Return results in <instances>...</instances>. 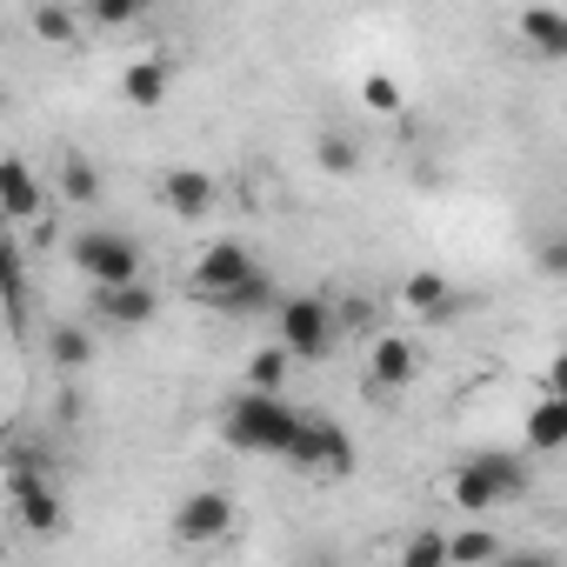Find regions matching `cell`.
<instances>
[{
    "instance_id": "19",
    "label": "cell",
    "mask_w": 567,
    "mask_h": 567,
    "mask_svg": "<svg viewBox=\"0 0 567 567\" xmlns=\"http://www.w3.org/2000/svg\"><path fill=\"white\" fill-rule=\"evenodd\" d=\"M267 308H280V301H274V280H267V267H260V274H247L240 288L220 301V315H267Z\"/></svg>"
},
{
    "instance_id": "18",
    "label": "cell",
    "mask_w": 567,
    "mask_h": 567,
    "mask_svg": "<svg viewBox=\"0 0 567 567\" xmlns=\"http://www.w3.org/2000/svg\"><path fill=\"white\" fill-rule=\"evenodd\" d=\"M0 308H8V315H28V274H21V254H14L8 234H0Z\"/></svg>"
},
{
    "instance_id": "15",
    "label": "cell",
    "mask_w": 567,
    "mask_h": 567,
    "mask_svg": "<svg viewBox=\"0 0 567 567\" xmlns=\"http://www.w3.org/2000/svg\"><path fill=\"white\" fill-rule=\"evenodd\" d=\"M560 441H567V401H560V394H547V401L527 414V447H534V454H554Z\"/></svg>"
},
{
    "instance_id": "28",
    "label": "cell",
    "mask_w": 567,
    "mask_h": 567,
    "mask_svg": "<svg viewBox=\"0 0 567 567\" xmlns=\"http://www.w3.org/2000/svg\"><path fill=\"white\" fill-rule=\"evenodd\" d=\"M368 101H374V107H394L401 94H394V81H368Z\"/></svg>"
},
{
    "instance_id": "3",
    "label": "cell",
    "mask_w": 567,
    "mask_h": 567,
    "mask_svg": "<svg viewBox=\"0 0 567 567\" xmlns=\"http://www.w3.org/2000/svg\"><path fill=\"white\" fill-rule=\"evenodd\" d=\"M74 267L94 280L101 295H107V288H134V280H141V247H134V234H121V227H87V234L74 240Z\"/></svg>"
},
{
    "instance_id": "17",
    "label": "cell",
    "mask_w": 567,
    "mask_h": 567,
    "mask_svg": "<svg viewBox=\"0 0 567 567\" xmlns=\"http://www.w3.org/2000/svg\"><path fill=\"white\" fill-rule=\"evenodd\" d=\"M501 540L487 527H467V534H447V567H494Z\"/></svg>"
},
{
    "instance_id": "1",
    "label": "cell",
    "mask_w": 567,
    "mask_h": 567,
    "mask_svg": "<svg viewBox=\"0 0 567 567\" xmlns=\"http://www.w3.org/2000/svg\"><path fill=\"white\" fill-rule=\"evenodd\" d=\"M295 427H301V414L280 401V394H240V401L227 408V421H220L227 447H240V454H274V461L288 454Z\"/></svg>"
},
{
    "instance_id": "12",
    "label": "cell",
    "mask_w": 567,
    "mask_h": 567,
    "mask_svg": "<svg viewBox=\"0 0 567 567\" xmlns=\"http://www.w3.org/2000/svg\"><path fill=\"white\" fill-rule=\"evenodd\" d=\"M401 301H408L414 315H427V321H441V315L454 308V288H447V274H434V267H421V274H408V288H401Z\"/></svg>"
},
{
    "instance_id": "7",
    "label": "cell",
    "mask_w": 567,
    "mask_h": 567,
    "mask_svg": "<svg viewBox=\"0 0 567 567\" xmlns=\"http://www.w3.org/2000/svg\"><path fill=\"white\" fill-rule=\"evenodd\" d=\"M247 274H260V260H254V254H247L240 240H214V247H207V254L194 260V295L220 308V301H227V295L240 288V280H247Z\"/></svg>"
},
{
    "instance_id": "25",
    "label": "cell",
    "mask_w": 567,
    "mask_h": 567,
    "mask_svg": "<svg viewBox=\"0 0 567 567\" xmlns=\"http://www.w3.org/2000/svg\"><path fill=\"white\" fill-rule=\"evenodd\" d=\"M34 34L41 41H74V14L68 8H34Z\"/></svg>"
},
{
    "instance_id": "16",
    "label": "cell",
    "mask_w": 567,
    "mask_h": 567,
    "mask_svg": "<svg viewBox=\"0 0 567 567\" xmlns=\"http://www.w3.org/2000/svg\"><path fill=\"white\" fill-rule=\"evenodd\" d=\"M374 381H381V388H408V381H414V348H408L401 334H381V341H374Z\"/></svg>"
},
{
    "instance_id": "24",
    "label": "cell",
    "mask_w": 567,
    "mask_h": 567,
    "mask_svg": "<svg viewBox=\"0 0 567 567\" xmlns=\"http://www.w3.org/2000/svg\"><path fill=\"white\" fill-rule=\"evenodd\" d=\"M321 167H328V174H354V167H361V147H354L348 134H321Z\"/></svg>"
},
{
    "instance_id": "30",
    "label": "cell",
    "mask_w": 567,
    "mask_h": 567,
    "mask_svg": "<svg viewBox=\"0 0 567 567\" xmlns=\"http://www.w3.org/2000/svg\"><path fill=\"white\" fill-rule=\"evenodd\" d=\"M315 567H334V560H315Z\"/></svg>"
},
{
    "instance_id": "10",
    "label": "cell",
    "mask_w": 567,
    "mask_h": 567,
    "mask_svg": "<svg viewBox=\"0 0 567 567\" xmlns=\"http://www.w3.org/2000/svg\"><path fill=\"white\" fill-rule=\"evenodd\" d=\"M94 315H101L107 328H147V321L161 315V301H154L147 280H134V288H107V295L94 301Z\"/></svg>"
},
{
    "instance_id": "6",
    "label": "cell",
    "mask_w": 567,
    "mask_h": 567,
    "mask_svg": "<svg viewBox=\"0 0 567 567\" xmlns=\"http://www.w3.org/2000/svg\"><path fill=\"white\" fill-rule=\"evenodd\" d=\"M227 534H234V501H227L220 487H194V494L174 507V540L214 547V540H227Z\"/></svg>"
},
{
    "instance_id": "8",
    "label": "cell",
    "mask_w": 567,
    "mask_h": 567,
    "mask_svg": "<svg viewBox=\"0 0 567 567\" xmlns=\"http://www.w3.org/2000/svg\"><path fill=\"white\" fill-rule=\"evenodd\" d=\"M8 494H14V514H21L34 534H61V494H54L34 467H14V474H8Z\"/></svg>"
},
{
    "instance_id": "21",
    "label": "cell",
    "mask_w": 567,
    "mask_h": 567,
    "mask_svg": "<svg viewBox=\"0 0 567 567\" xmlns=\"http://www.w3.org/2000/svg\"><path fill=\"white\" fill-rule=\"evenodd\" d=\"M280 381H288V354L280 348H260L247 361V394H280Z\"/></svg>"
},
{
    "instance_id": "5",
    "label": "cell",
    "mask_w": 567,
    "mask_h": 567,
    "mask_svg": "<svg viewBox=\"0 0 567 567\" xmlns=\"http://www.w3.org/2000/svg\"><path fill=\"white\" fill-rule=\"evenodd\" d=\"M274 315H280V354H288V361H321V354L334 348V334H341L334 308H328V301H315V295L280 301Z\"/></svg>"
},
{
    "instance_id": "4",
    "label": "cell",
    "mask_w": 567,
    "mask_h": 567,
    "mask_svg": "<svg viewBox=\"0 0 567 567\" xmlns=\"http://www.w3.org/2000/svg\"><path fill=\"white\" fill-rule=\"evenodd\" d=\"M280 461H295L301 474H354V441H348L341 421L301 414V427H295V441H288V454H280Z\"/></svg>"
},
{
    "instance_id": "27",
    "label": "cell",
    "mask_w": 567,
    "mask_h": 567,
    "mask_svg": "<svg viewBox=\"0 0 567 567\" xmlns=\"http://www.w3.org/2000/svg\"><path fill=\"white\" fill-rule=\"evenodd\" d=\"M94 21H101V28H127V21H134V8H127V0H101Z\"/></svg>"
},
{
    "instance_id": "29",
    "label": "cell",
    "mask_w": 567,
    "mask_h": 567,
    "mask_svg": "<svg viewBox=\"0 0 567 567\" xmlns=\"http://www.w3.org/2000/svg\"><path fill=\"white\" fill-rule=\"evenodd\" d=\"M0 107H8V87H0Z\"/></svg>"
},
{
    "instance_id": "26",
    "label": "cell",
    "mask_w": 567,
    "mask_h": 567,
    "mask_svg": "<svg viewBox=\"0 0 567 567\" xmlns=\"http://www.w3.org/2000/svg\"><path fill=\"white\" fill-rule=\"evenodd\" d=\"M494 567H560V554H547V547H514V554H507V547H501Z\"/></svg>"
},
{
    "instance_id": "23",
    "label": "cell",
    "mask_w": 567,
    "mask_h": 567,
    "mask_svg": "<svg viewBox=\"0 0 567 567\" xmlns=\"http://www.w3.org/2000/svg\"><path fill=\"white\" fill-rule=\"evenodd\" d=\"M54 361L61 368H87L94 361V334L87 328H54Z\"/></svg>"
},
{
    "instance_id": "11",
    "label": "cell",
    "mask_w": 567,
    "mask_h": 567,
    "mask_svg": "<svg viewBox=\"0 0 567 567\" xmlns=\"http://www.w3.org/2000/svg\"><path fill=\"white\" fill-rule=\"evenodd\" d=\"M161 200H167V214H181V220H200V214L214 207V181H207L200 167H174V174L161 181Z\"/></svg>"
},
{
    "instance_id": "2",
    "label": "cell",
    "mask_w": 567,
    "mask_h": 567,
    "mask_svg": "<svg viewBox=\"0 0 567 567\" xmlns=\"http://www.w3.org/2000/svg\"><path fill=\"white\" fill-rule=\"evenodd\" d=\"M514 494H527V467H520L514 454H501V447H487V454H474V461L454 467V501H461V514H487V507H501V501H514Z\"/></svg>"
},
{
    "instance_id": "22",
    "label": "cell",
    "mask_w": 567,
    "mask_h": 567,
    "mask_svg": "<svg viewBox=\"0 0 567 567\" xmlns=\"http://www.w3.org/2000/svg\"><path fill=\"white\" fill-rule=\"evenodd\" d=\"M401 567H447V534L414 527V534H408V547H401Z\"/></svg>"
},
{
    "instance_id": "9",
    "label": "cell",
    "mask_w": 567,
    "mask_h": 567,
    "mask_svg": "<svg viewBox=\"0 0 567 567\" xmlns=\"http://www.w3.org/2000/svg\"><path fill=\"white\" fill-rule=\"evenodd\" d=\"M48 207V187L34 181V167L21 154H0V214L8 220H34Z\"/></svg>"
},
{
    "instance_id": "13",
    "label": "cell",
    "mask_w": 567,
    "mask_h": 567,
    "mask_svg": "<svg viewBox=\"0 0 567 567\" xmlns=\"http://www.w3.org/2000/svg\"><path fill=\"white\" fill-rule=\"evenodd\" d=\"M520 34H527L547 61L567 54V14H560V8H527V14H520Z\"/></svg>"
},
{
    "instance_id": "20",
    "label": "cell",
    "mask_w": 567,
    "mask_h": 567,
    "mask_svg": "<svg viewBox=\"0 0 567 567\" xmlns=\"http://www.w3.org/2000/svg\"><path fill=\"white\" fill-rule=\"evenodd\" d=\"M61 194H68L74 207H94V200H101V174H94V161L68 154V161H61Z\"/></svg>"
},
{
    "instance_id": "14",
    "label": "cell",
    "mask_w": 567,
    "mask_h": 567,
    "mask_svg": "<svg viewBox=\"0 0 567 567\" xmlns=\"http://www.w3.org/2000/svg\"><path fill=\"white\" fill-rule=\"evenodd\" d=\"M121 94H127L134 107H161V101H167V61H154V54L134 61V68L121 74Z\"/></svg>"
}]
</instances>
